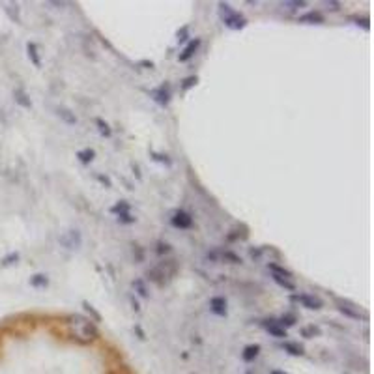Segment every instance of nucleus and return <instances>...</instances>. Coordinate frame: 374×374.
Segmentation results:
<instances>
[{
  "instance_id": "obj_13",
  "label": "nucleus",
  "mask_w": 374,
  "mask_h": 374,
  "mask_svg": "<svg viewBox=\"0 0 374 374\" xmlns=\"http://www.w3.org/2000/svg\"><path fill=\"white\" fill-rule=\"evenodd\" d=\"M56 116L60 118L64 123H68V126H75V123H77L75 112L69 111L68 107H58V109H56Z\"/></svg>"
},
{
  "instance_id": "obj_26",
  "label": "nucleus",
  "mask_w": 374,
  "mask_h": 374,
  "mask_svg": "<svg viewBox=\"0 0 374 374\" xmlns=\"http://www.w3.org/2000/svg\"><path fill=\"white\" fill-rule=\"evenodd\" d=\"M111 212L114 215H122V214H128V212H131V206H129L126 200H120L118 204H114L111 208Z\"/></svg>"
},
{
  "instance_id": "obj_18",
  "label": "nucleus",
  "mask_w": 374,
  "mask_h": 374,
  "mask_svg": "<svg viewBox=\"0 0 374 374\" xmlns=\"http://www.w3.org/2000/svg\"><path fill=\"white\" fill-rule=\"evenodd\" d=\"M305 6H307L305 0H286V2H281L282 10H286V12H290V13L298 12V10H301V8H305Z\"/></svg>"
},
{
  "instance_id": "obj_4",
  "label": "nucleus",
  "mask_w": 374,
  "mask_h": 374,
  "mask_svg": "<svg viewBox=\"0 0 374 374\" xmlns=\"http://www.w3.org/2000/svg\"><path fill=\"white\" fill-rule=\"evenodd\" d=\"M294 300L300 303L301 307H305L309 311H320L324 307V301L320 300L318 296L314 294H307V292H300V294L294 296Z\"/></svg>"
},
{
  "instance_id": "obj_33",
  "label": "nucleus",
  "mask_w": 374,
  "mask_h": 374,
  "mask_svg": "<svg viewBox=\"0 0 374 374\" xmlns=\"http://www.w3.org/2000/svg\"><path fill=\"white\" fill-rule=\"evenodd\" d=\"M171 253V245L165 241H157V255H169Z\"/></svg>"
},
{
  "instance_id": "obj_25",
  "label": "nucleus",
  "mask_w": 374,
  "mask_h": 374,
  "mask_svg": "<svg viewBox=\"0 0 374 374\" xmlns=\"http://www.w3.org/2000/svg\"><path fill=\"white\" fill-rule=\"evenodd\" d=\"M133 288L137 290V294L141 296V298H150V292L146 288V282L142 281V279H135L133 281Z\"/></svg>"
},
{
  "instance_id": "obj_12",
  "label": "nucleus",
  "mask_w": 374,
  "mask_h": 374,
  "mask_svg": "<svg viewBox=\"0 0 374 374\" xmlns=\"http://www.w3.org/2000/svg\"><path fill=\"white\" fill-rule=\"evenodd\" d=\"M13 99H15V103L19 107H23V109H32V99L28 98V94L23 90V88H15L13 90Z\"/></svg>"
},
{
  "instance_id": "obj_31",
  "label": "nucleus",
  "mask_w": 374,
  "mask_h": 374,
  "mask_svg": "<svg viewBox=\"0 0 374 374\" xmlns=\"http://www.w3.org/2000/svg\"><path fill=\"white\" fill-rule=\"evenodd\" d=\"M324 8L327 10V12L337 13V12H341L343 4H341V2H337V0H324Z\"/></svg>"
},
{
  "instance_id": "obj_8",
  "label": "nucleus",
  "mask_w": 374,
  "mask_h": 374,
  "mask_svg": "<svg viewBox=\"0 0 374 374\" xmlns=\"http://www.w3.org/2000/svg\"><path fill=\"white\" fill-rule=\"evenodd\" d=\"M60 243L68 249H79L80 243H82V238H80L79 230H69L64 236H60Z\"/></svg>"
},
{
  "instance_id": "obj_6",
  "label": "nucleus",
  "mask_w": 374,
  "mask_h": 374,
  "mask_svg": "<svg viewBox=\"0 0 374 374\" xmlns=\"http://www.w3.org/2000/svg\"><path fill=\"white\" fill-rule=\"evenodd\" d=\"M152 99L155 103H159L161 107H167V105L171 103V85L165 82V85H161L159 88L152 90Z\"/></svg>"
},
{
  "instance_id": "obj_37",
  "label": "nucleus",
  "mask_w": 374,
  "mask_h": 374,
  "mask_svg": "<svg viewBox=\"0 0 374 374\" xmlns=\"http://www.w3.org/2000/svg\"><path fill=\"white\" fill-rule=\"evenodd\" d=\"M270 374H288V372H282V370H271Z\"/></svg>"
},
{
  "instance_id": "obj_1",
  "label": "nucleus",
  "mask_w": 374,
  "mask_h": 374,
  "mask_svg": "<svg viewBox=\"0 0 374 374\" xmlns=\"http://www.w3.org/2000/svg\"><path fill=\"white\" fill-rule=\"evenodd\" d=\"M68 325L71 329V337L80 344H90L98 339V327L94 325L92 318H85L82 314H71L68 318Z\"/></svg>"
},
{
  "instance_id": "obj_30",
  "label": "nucleus",
  "mask_w": 374,
  "mask_h": 374,
  "mask_svg": "<svg viewBox=\"0 0 374 374\" xmlns=\"http://www.w3.org/2000/svg\"><path fill=\"white\" fill-rule=\"evenodd\" d=\"M352 21H354L356 26H361L363 30H370V19L367 15H363V17H352Z\"/></svg>"
},
{
  "instance_id": "obj_7",
  "label": "nucleus",
  "mask_w": 374,
  "mask_h": 374,
  "mask_svg": "<svg viewBox=\"0 0 374 374\" xmlns=\"http://www.w3.org/2000/svg\"><path fill=\"white\" fill-rule=\"evenodd\" d=\"M298 23H301V25H322V23H325V17L324 13L318 12V10H311V12L300 15Z\"/></svg>"
},
{
  "instance_id": "obj_17",
  "label": "nucleus",
  "mask_w": 374,
  "mask_h": 374,
  "mask_svg": "<svg viewBox=\"0 0 374 374\" xmlns=\"http://www.w3.org/2000/svg\"><path fill=\"white\" fill-rule=\"evenodd\" d=\"M268 270L271 271V275L284 277V279H292V271L286 270V268H284V266H281V264L270 262V264H268Z\"/></svg>"
},
{
  "instance_id": "obj_9",
  "label": "nucleus",
  "mask_w": 374,
  "mask_h": 374,
  "mask_svg": "<svg viewBox=\"0 0 374 374\" xmlns=\"http://www.w3.org/2000/svg\"><path fill=\"white\" fill-rule=\"evenodd\" d=\"M200 45H202V39H200V37H195V39H191V41L185 45V49L180 53L178 60L180 62H189L191 58L196 55V51L200 49Z\"/></svg>"
},
{
  "instance_id": "obj_24",
  "label": "nucleus",
  "mask_w": 374,
  "mask_h": 374,
  "mask_svg": "<svg viewBox=\"0 0 374 374\" xmlns=\"http://www.w3.org/2000/svg\"><path fill=\"white\" fill-rule=\"evenodd\" d=\"M219 258L228 264H241V258L232 251H219Z\"/></svg>"
},
{
  "instance_id": "obj_2",
  "label": "nucleus",
  "mask_w": 374,
  "mask_h": 374,
  "mask_svg": "<svg viewBox=\"0 0 374 374\" xmlns=\"http://www.w3.org/2000/svg\"><path fill=\"white\" fill-rule=\"evenodd\" d=\"M219 17L230 30H241L247 26V19L238 10H234L230 4H225V2H219Z\"/></svg>"
},
{
  "instance_id": "obj_32",
  "label": "nucleus",
  "mask_w": 374,
  "mask_h": 374,
  "mask_svg": "<svg viewBox=\"0 0 374 374\" xmlns=\"http://www.w3.org/2000/svg\"><path fill=\"white\" fill-rule=\"evenodd\" d=\"M118 217V221L120 223H135L137 221V217H133L131 215V212H128V214H122V215H116Z\"/></svg>"
},
{
  "instance_id": "obj_20",
  "label": "nucleus",
  "mask_w": 374,
  "mask_h": 374,
  "mask_svg": "<svg viewBox=\"0 0 374 374\" xmlns=\"http://www.w3.org/2000/svg\"><path fill=\"white\" fill-rule=\"evenodd\" d=\"M271 279H273V281H275L277 284L281 286V288L288 290V292H294V290H296V284H294V281H292V279H284V277H277V275H271Z\"/></svg>"
},
{
  "instance_id": "obj_10",
  "label": "nucleus",
  "mask_w": 374,
  "mask_h": 374,
  "mask_svg": "<svg viewBox=\"0 0 374 374\" xmlns=\"http://www.w3.org/2000/svg\"><path fill=\"white\" fill-rule=\"evenodd\" d=\"M210 311L215 314V316H227L228 309H227V300L223 296H215L210 300Z\"/></svg>"
},
{
  "instance_id": "obj_21",
  "label": "nucleus",
  "mask_w": 374,
  "mask_h": 374,
  "mask_svg": "<svg viewBox=\"0 0 374 374\" xmlns=\"http://www.w3.org/2000/svg\"><path fill=\"white\" fill-rule=\"evenodd\" d=\"M96 126H98V131H99V135L101 137H107V139H109V137L112 135L111 126L105 122L103 118H96Z\"/></svg>"
},
{
  "instance_id": "obj_29",
  "label": "nucleus",
  "mask_w": 374,
  "mask_h": 374,
  "mask_svg": "<svg viewBox=\"0 0 374 374\" xmlns=\"http://www.w3.org/2000/svg\"><path fill=\"white\" fill-rule=\"evenodd\" d=\"M301 335H303L305 339L318 337V335H320V329L316 327V325H307V327H303V329H301Z\"/></svg>"
},
{
  "instance_id": "obj_28",
  "label": "nucleus",
  "mask_w": 374,
  "mask_h": 374,
  "mask_svg": "<svg viewBox=\"0 0 374 374\" xmlns=\"http://www.w3.org/2000/svg\"><path fill=\"white\" fill-rule=\"evenodd\" d=\"M82 307H85L86 313H88L90 316H92V322H101V314H99L98 311L94 309V305H90L88 301H82Z\"/></svg>"
},
{
  "instance_id": "obj_23",
  "label": "nucleus",
  "mask_w": 374,
  "mask_h": 374,
  "mask_svg": "<svg viewBox=\"0 0 374 374\" xmlns=\"http://www.w3.org/2000/svg\"><path fill=\"white\" fill-rule=\"evenodd\" d=\"M277 322H279V325H281V327H284V329H286V327H292V325H296L298 318H296V314L286 313V314H282V316L277 320Z\"/></svg>"
},
{
  "instance_id": "obj_16",
  "label": "nucleus",
  "mask_w": 374,
  "mask_h": 374,
  "mask_svg": "<svg viewBox=\"0 0 374 374\" xmlns=\"http://www.w3.org/2000/svg\"><path fill=\"white\" fill-rule=\"evenodd\" d=\"M281 348L284 350V352H288L290 356H303L305 354V350H303V346H301L300 343H290V341H284V343L281 344Z\"/></svg>"
},
{
  "instance_id": "obj_11",
  "label": "nucleus",
  "mask_w": 374,
  "mask_h": 374,
  "mask_svg": "<svg viewBox=\"0 0 374 374\" xmlns=\"http://www.w3.org/2000/svg\"><path fill=\"white\" fill-rule=\"evenodd\" d=\"M264 329L275 339H286V329L279 325L277 320H264Z\"/></svg>"
},
{
  "instance_id": "obj_3",
  "label": "nucleus",
  "mask_w": 374,
  "mask_h": 374,
  "mask_svg": "<svg viewBox=\"0 0 374 374\" xmlns=\"http://www.w3.org/2000/svg\"><path fill=\"white\" fill-rule=\"evenodd\" d=\"M335 307L341 314H344L346 318L352 320H359L361 318V311L356 303H352L350 300H344V298H335Z\"/></svg>"
},
{
  "instance_id": "obj_34",
  "label": "nucleus",
  "mask_w": 374,
  "mask_h": 374,
  "mask_svg": "<svg viewBox=\"0 0 374 374\" xmlns=\"http://www.w3.org/2000/svg\"><path fill=\"white\" fill-rule=\"evenodd\" d=\"M153 155V159L155 161H159V163H165V165H171L172 161L169 159V155H163V153H157V152H152Z\"/></svg>"
},
{
  "instance_id": "obj_15",
  "label": "nucleus",
  "mask_w": 374,
  "mask_h": 374,
  "mask_svg": "<svg viewBox=\"0 0 374 374\" xmlns=\"http://www.w3.org/2000/svg\"><path fill=\"white\" fill-rule=\"evenodd\" d=\"M260 354V344H249V346H245L243 348V352H241V357H243V361L251 363L257 359V356Z\"/></svg>"
},
{
  "instance_id": "obj_35",
  "label": "nucleus",
  "mask_w": 374,
  "mask_h": 374,
  "mask_svg": "<svg viewBox=\"0 0 374 374\" xmlns=\"http://www.w3.org/2000/svg\"><path fill=\"white\" fill-rule=\"evenodd\" d=\"M19 260V255L17 253H12L10 257H6L4 260H2V266H10V264H15Z\"/></svg>"
},
{
  "instance_id": "obj_27",
  "label": "nucleus",
  "mask_w": 374,
  "mask_h": 374,
  "mask_svg": "<svg viewBox=\"0 0 374 374\" xmlns=\"http://www.w3.org/2000/svg\"><path fill=\"white\" fill-rule=\"evenodd\" d=\"M196 82H198V77H196V75H191V77H185V79L182 80L180 88H182V92H187L193 86H196Z\"/></svg>"
},
{
  "instance_id": "obj_19",
  "label": "nucleus",
  "mask_w": 374,
  "mask_h": 374,
  "mask_svg": "<svg viewBox=\"0 0 374 374\" xmlns=\"http://www.w3.org/2000/svg\"><path fill=\"white\" fill-rule=\"evenodd\" d=\"M47 284H49V277L45 273H36L30 277V286H34V288H45Z\"/></svg>"
},
{
  "instance_id": "obj_14",
  "label": "nucleus",
  "mask_w": 374,
  "mask_h": 374,
  "mask_svg": "<svg viewBox=\"0 0 374 374\" xmlns=\"http://www.w3.org/2000/svg\"><path fill=\"white\" fill-rule=\"evenodd\" d=\"M26 55L30 58V62L36 66V68H41V58H39V51H37V45L34 41L26 43Z\"/></svg>"
},
{
  "instance_id": "obj_36",
  "label": "nucleus",
  "mask_w": 374,
  "mask_h": 374,
  "mask_svg": "<svg viewBox=\"0 0 374 374\" xmlns=\"http://www.w3.org/2000/svg\"><path fill=\"white\" fill-rule=\"evenodd\" d=\"M187 26H184V28H182V32H178V41H185V39H187Z\"/></svg>"
},
{
  "instance_id": "obj_22",
  "label": "nucleus",
  "mask_w": 374,
  "mask_h": 374,
  "mask_svg": "<svg viewBox=\"0 0 374 374\" xmlns=\"http://www.w3.org/2000/svg\"><path fill=\"white\" fill-rule=\"evenodd\" d=\"M77 157L80 159V163L88 165V163H92V161H94V157H96V152H94V150H90V148H85V150H79V152H77Z\"/></svg>"
},
{
  "instance_id": "obj_5",
  "label": "nucleus",
  "mask_w": 374,
  "mask_h": 374,
  "mask_svg": "<svg viewBox=\"0 0 374 374\" xmlns=\"http://www.w3.org/2000/svg\"><path fill=\"white\" fill-rule=\"evenodd\" d=\"M171 225L174 228H180V230H189L193 227V217L184 210H176L171 215Z\"/></svg>"
}]
</instances>
